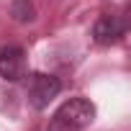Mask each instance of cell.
<instances>
[{
    "label": "cell",
    "instance_id": "1",
    "mask_svg": "<svg viewBox=\"0 0 131 131\" xmlns=\"http://www.w3.org/2000/svg\"><path fill=\"white\" fill-rule=\"evenodd\" d=\"M59 93H62L59 77L46 75V72H34L28 85H26V100H28V105L34 111H44Z\"/></svg>",
    "mask_w": 131,
    "mask_h": 131
},
{
    "label": "cell",
    "instance_id": "2",
    "mask_svg": "<svg viewBox=\"0 0 131 131\" xmlns=\"http://www.w3.org/2000/svg\"><path fill=\"white\" fill-rule=\"evenodd\" d=\"M128 31V18L121 13H103L95 23H93V41L100 46H111L118 44Z\"/></svg>",
    "mask_w": 131,
    "mask_h": 131
},
{
    "label": "cell",
    "instance_id": "3",
    "mask_svg": "<svg viewBox=\"0 0 131 131\" xmlns=\"http://www.w3.org/2000/svg\"><path fill=\"white\" fill-rule=\"evenodd\" d=\"M28 75V59L23 46L18 44H5L0 46V77L8 82H18Z\"/></svg>",
    "mask_w": 131,
    "mask_h": 131
},
{
    "label": "cell",
    "instance_id": "4",
    "mask_svg": "<svg viewBox=\"0 0 131 131\" xmlns=\"http://www.w3.org/2000/svg\"><path fill=\"white\" fill-rule=\"evenodd\" d=\"M10 16L18 23H31L36 18V8H34L31 0H13L10 3Z\"/></svg>",
    "mask_w": 131,
    "mask_h": 131
},
{
    "label": "cell",
    "instance_id": "5",
    "mask_svg": "<svg viewBox=\"0 0 131 131\" xmlns=\"http://www.w3.org/2000/svg\"><path fill=\"white\" fill-rule=\"evenodd\" d=\"M41 131H77V128H75L72 123H67L64 118H59V116L54 113V116H51V121H49V123H46Z\"/></svg>",
    "mask_w": 131,
    "mask_h": 131
}]
</instances>
